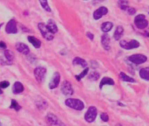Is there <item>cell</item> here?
I'll use <instances>...</instances> for the list:
<instances>
[{
  "mask_svg": "<svg viewBox=\"0 0 149 126\" xmlns=\"http://www.w3.org/2000/svg\"><path fill=\"white\" fill-rule=\"evenodd\" d=\"M134 24L136 27L140 29H143L148 25V22L145 19L144 15H139L134 19Z\"/></svg>",
  "mask_w": 149,
  "mask_h": 126,
  "instance_id": "3",
  "label": "cell"
},
{
  "mask_svg": "<svg viewBox=\"0 0 149 126\" xmlns=\"http://www.w3.org/2000/svg\"><path fill=\"white\" fill-rule=\"evenodd\" d=\"M123 33V28L122 26H119L117 28L114 34V38L116 40H118L122 37V35Z\"/></svg>",
  "mask_w": 149,
  "mask_h": 126,
  "instance_id": "19",
  "label": "cell"
},
{
  "mask_svg": "<svg viewBox=\"0 0 149 126\" xmlns=\"http://www.w3.org/2000/svg\"><path fill=\"white\" fill-rule=\"evenodd\" d=\"M120 45L122 48L130 50L138 48L140 46V43L136 40H131L130 42H127L125 40H123L120 41Z\"/></svg>",
  "mask_w": 149,
  "mask_h": 126,
  "instance_id": "4",
  "label": "cell"
},
{
  "mask_svg": "<svg viewBox=\"0 0 149 126\" xmlns=\"http://www.w3.org/2000/svg\"><path fill=\"white\" fill-rule=\"evenodd\" d=\"M120 77L121 79L124 81L129 82H135L134 79L130 77V76H128L127 74H125L123 72H121L120 73Z\"/></svg>",
  "mask_w": 149,
  "mask_h": 126,
  "instance_id": "23",
  "label": "cell"
},
{
  "mask_svg": "<svg viewBox=\"0 0 149 126\" xmlns=\"http://www.w3.org/2000/svg\"><path fill=\"white\" fill-rule=\"evenodd\" d=\"M65 104L68 107L77 111H81L84 108V104L83 102L76 99H68L65 101Z\"/></svg>",
  "mask_w": 149,
  "mask_h": 126,
  "instance_id": "1",
  "label": "cell"
},
{
  "mask_svg": "<svg viewBox=\"0 0 149 126\" xmlns=\"http://www.w3.org/2000/svg\"><path fill=\"white\" fill-rule=\"evenodd\" d=\"M127 11L130 15H134L136 13V10L134 8H128Z\"/></svg>",
  "mask_w": 149,
  "mask_h": 126,
  "instance_id": "32",
  "label": "cell"
},
{
  "mask_svg": "<svg viewBox=\"0 0 149 126\" xmlns=\"http://www.w3.org/2000/svg\"><path fill=\"white\" fill-rule=\"evenodd\" d=\"M28 40L36 48H39L41 46V42L37 38L33 36H29L28 37Z\"/></svg>",
  "mask_w": 149,
  "mask_h": 126,
  "instance_id": "16",
  "label": "cell"
},
{
  "mask_svg": "<svg viewBox=\"0 0 149 126\" xmlns=\"http://www.w3.org/2000/svg\"><path fill=\"white\" fill-rule=\"evenodd\" d=\"M140 76L142 79L149 81V67L142 68L140 71Z\"/></svg>",
  "mask_w": 149,
  "mask_h": 126,
  "instance_id": "17",
  "label": "cell"
},
{
  "mask_svg": "<svg viewBox=\"0 0 149 126\" xmlns=\"http://www.w3.org/2000/svg\"><path fill=\"white\" fill-rule=\"evenodd\" d=\"M113 24L111 22H104L101 26L102 30L104 32H108L111 31L113 28Z\"/></svg>",
  "mask_w": 149,
  "mask_h": 126,
  "instance_id": "22",
  "label": "cell"
},
{
  "mask_svg": "<svg viewBox=\"0 0 149 126\" xmlns=\"http://www.w3.org/2000/svg\"><path fill=\"white\" fill-rule=\"evenodd\" d=\"M108 12L107 8L105 7H101L97 9V10L94 13V18L95 20H98L102 18V17L105 15Z\"/></svg>",
  "mask_w": 149,
  "mask_h": 126,
  "instance_id": "12",
  "label": "cell"
},
{
  "mask_svg": "<svg viewBox=\"0 0 149 126\" xmlns=\"http://www.w3.org/2000/svg\"><path fill=\"white\" fill-rule=\"evenodd\" d=\"M24 86L21 82H16L13 87V91L14 94H18L22 93L24 91Z\"/></svg>",
  "mask_w": 149,
  "mask_h": 126,
  "instance_id": "15",
  "label": "cell"
},
{
  "mask_svg": "<svg viewBox=\"0 0 149 126\" xmlns=\"http://www.w3.org/2000/svg\"><path fill=\"white\" fill-rule=\"evenodd\" d=\"M102 43L105 49H110V38L107 34H105L102 37Z\"/></svg>",
  "mask_w": 149,
  "mask_h": 126,
  "instance_id": "14",
  "label": "cell"
},
{
  "mask_svg": "<svg viewBox=\"0 0 149 126\" xmlns=\"http://www.w3.org/2000/svg\"><path fill=\"white\" fill-rule=\"evenodd\" d=\"M4 53H5V57L6 58V59H8V61H11L14 59V54L13 52L9 51V50H5Z\"/></svg>",
  "mask_w": 149,
  "mask_h": 126,
  "instance_id": "26",
  "label": "cell"
},
{
  "mask_svg": "<svg viewBox=\"0 0 149 126\" xmlns=\"http://www.w3.org/2000/svg\"><path fill=\"white\" fill-rule=\"evenodd\" d=\"M16 49L24 54H28L30 52L29 47L22 43H17L16 45Z\"/></svg>",
  "mask_w": 149,
  "mask_h": 126,
  "instance_id": "13",
  "label": "cell"
},
{
  "mask_svg": "<svg viewBox=\"0 0 149 126\" xmlns=\"http://www.w3.org/2000/svg\"><path fill=\"white\" fill-rule=\"evenodd\" d=\"M60 81V74L58 72H56L53 74L52 79L49 84V88L51 89H53L56 88Z\"/></svg>",
  "mask_w": 149,
  "mask_h": 126,
  "instance_id": "10",
  "label": "cell"
},
{
  "mask_svg": "<svg viewBox=\"0 0 149 126\" xmlns=\"http://www.w3.org/2000/svg\"><path fill=\"white\" fill-rule=\"evenodd\" d=\"M114 84V82L112 79L109 77H104L103 78L100 83L99 87L100 89L102 88V87L105 85H113Z\"/></svg>",
  "mask_w": 149,
  "mask_h": 126,
  "instance_id": "18",
  "label": "cell"
},
{
  "mask_svg": "<svg viewBox=\"0 0 149 126\" xmlns=\"http://www.w3.org/2000/svg\"><path fill=\"white\" fill-rule=\"evenodd\" d=\"M6 31L8 34H15L17 31L16 22L15 20H11L9 21L6 26Z\"/></svg>",
  "mask_w": 149,
  "mask_h": 126,
  "instance_id": "9",
  "label": "cell"
},
{
  "mask_svg": "<svg viewBox=\"0 0 149 126\" xmlns=\"http://www.w3.org/2000/svg\"><path fill=\"white\" fill-rule=\"evenodd\" d=\"M38 28L45 39L48 40H52L54 38L53 33L48 29L46 25H45L43 23H40L38 25Z\"/></svg>",
  "mask_w": 149,
  "mask_h": 126,
  "instance_id": "2",
  "label": "cell"
},
{
  "mask_svg": "<svg viewBox=\"0 0 149 126\" xmlns=\"http://www.w3.org/2000/svg\"><path fill=\"white\" fill-rule=\"evenodd\" d=\"M47 26L48 28V29L50 30L53 34L57 33V31H58V28L57 27V25H56L55 22H54L52 20H49L48 22Z\"/></svg>",
  "mask_w": 149,
  "mask_h": 126,
  "instance_id": "20",
  "label": "cell"
},
{
  "mask_svg": "<svg viewBox=\"0 0 149 126\" xmlns=\"http://www.w3.org/2000/svg\"><path fill=\"white\" fill-rule=\"evenodd\" d=\"M74 65H81L82 67H86L87 66V62L82 58L80 57H76L73 61Z\"/></svg>",
  "mask_w": 149,
  "mask_h": 126,
  "instance_id": "21",
  "label": "cell"
},
{
  "mask_svg": "<svg viewBox=\"0 0 149 126\" xmlns=\"http://www.w3.org/2000/svg\"><path fill=\"white\" fill-rule=\"evenodd\" d=\"M46 74V69L42 67H38L34 70V76L38 82H42Z\"/></svg>",
  "mask_w": 149,
  "mask_h": 126,
  "instance_id": "6",
  "label": "cell"
},
{
  "mask_svg": "<svg viewBox=\"0 0 149 126\" xmlns=\"http://www.w3.org/2000/svg\"><path fill=\"white\" fill-rule=\"evenodd\" d=\"M88 71H89V68H86V69H85V70L82 71V72H81L80 74L75 76V77H76V79H77V81H80L81 79H82L83 77H84V76L87 74Z\"/></svg>",
  "mask_w": 149,
  "mask_h": 126,
  "instance_id": "27",
  "label": "cell"
},
{
  "mask_svg": "<svg viewBox=\"0 0 149 126\" xmlns=\"http://www.w3.org/2000/svg\"><path fill=\"white\" fill-rule=\"evenodd\" d=\"M39 2L42 5V6L45 9V11H48V12H51V8L49 6L48 4V2L47 0H39Z\"/></svg>",
  "mask_w": 149,
  "mask_h": 126,
  "instance_id": "25",
  "label": "cell"
},
{
  "mask_svg": "<svg viewBox=\"0 0 149 126\" xmlns=\"http://www.w3.org/2000/svg\"><path fill=\"white\" fill-rule=\"evenodd\" d=\"M10 108L15 109L16 111H19L22 108V107L18 104V103L16 100H11V104L10 105Z\"/></svg>",
  "mask_w": 149,
  "mask_h": 126,
  "instance_id": "24",
  "label": "cell"
},
{
  "mask_svg": "<svg viewBox=\"0 0 149 126\" xmlns=\"http://www.w3.org/2000/svg\"><path fill=\"white\" fill-rule=\"evenodd\" d=\"M3 93V91H2V90L0 89V94H2Z\"/></svg>",
  "mask_w": 149,
  "mask_h": 126,
  "instance_id": "35",
  "label": "cell"
},
{
  "mask_svg": "<svg viewBox=\"0 0 149 126\" xmlns=\"http://www.w3.org/2000/svg\"><path fill=\"white\" fill-rule=\"evenodd\" d=\"M7 47V45L5 43L3 42H0V48L2 49H6Z\"/></svg>",
  "mask_w": 149,
  "mask_h": 126,
  "instance_id": "33",
  "label": "cell"
},
{
  "mask_svg": "<svg viewBox=\"0 0 149 126\" xmlns=\"http://www.w3.org/2000/svg\"><path fill=\"white\" fill-rule=\"evenodd\" d=\"M99 76H100V75L97 72H93V73H91V74H90L89 79L94 80V81H95L99 78Z\"/></svg>",
  "mask_w": 149,
  "mask_h": 126,
  "instance_id": "29",
  "label": "cell"
},
{
  "mask_svg": "<svg viewBox=\"0 0 149 126\" xmlns=\"http://www.w3.org/2000/svg\"><path fill=\"white\" fill-rule=\"evenodd\" d=\"M61 91L65 95H71L74 93L71 84L67 81H65L63 82L61 86Z\"/></svg>",
  "mask_w": 149,
  "mask_h": 126,
  "instance_id": "8",
  "label": "cell"
},
{
  "mask_svg": "<svg viewBox=\"0 0 149 126\" xmlns=\"http://www.w3.org/2000/svg\"><path fill=\"white\" fill-rule=\"evenodd\" d=\"M97 116V109L95 107H90L85 115V120L91 123L95 120Z\"/></svg>",
  "mask_w": 149,
  "mask_h": 126,
  "instance_id": "5",
  "label": "cell"
},
{
  "mask_svg": "<svg viewBox=\"0 0 149 126\" xmlns=\"http://www.w3.org/2000/svg\"><path fill=\"white\" fill-rule=\"evenodd\" d=\"M9 85H10V83L7 81H3L0 82V88L3 89L8 88Z\"/></svg>",
  "mask_w": 149,
  "mask_h": 126,
  "instance_id": "30",
  "label": "cell"
},
{
  "mask_svg": "<svg viewBox=\"0 0 149 126\" xmlns=\"http://www.w3.org/2000/svg\"><path fill=\"white\" fill-rule=\"evenodd\" d=\"M129 60L133 63L136 65H140L145 62L147 61V57L143 54H137L130 56L129 58Z\"/></svg>",
  "mask_w": 149,
  "mask_h": 126,
  "instance_id": "7",
  "label": "cell"
},
{
  "mask_svg": "<svg viewBox=\"0 0 149 126\" xmlns=\"http://www.w3.org/2000/svg\"><path fill=\"white\" fill-rule=\"evenodd\" d=\"M101 119L103 120V121H104V122H107L108 120H109V117H108V116L106 114V113H102V114H101Z\"/></svg>",
  "mask_w": 149,
  "mask_h": 126,
  "instance_id": "31",
  "label": "cell"
},
{
  "mask_svg": "<svg viewBox=\"0 0 149 126\" xmlns=\"http://www.w3.org/2000/svg\"><path fill=\"white\" fill-rule=\"evenodd\" d=\"M47 122L51 125H61L62 123L54 114L49 113L47 116Z\"/></svg>",
  "mask_w": 149,
  "mask_h": 126,
  "instance_id": "11",
  "label": "cell"
},
{
  "mask_svg": "<svg viewBox=\"0 0 149 126\" xmlns=\"http://www.w3.org/2000/svg\"><path fill=\"white\" fill-rule=\"evenodd\" d=\"M86 36H87V37H88L90 39H91V40H93V39H94V36H93V34H92L91 33H90V32L87 33Z\"/></svg>",
  "mask_w": 149,
  "mask_h": 126,
  "instance_id": "34",
  "label": "cell"
},
{
  "mask_svg": "<svg viewBox=\"0 0 149 126\" xmlns=\"http://www.w3.org/2000/svg\"><path fill=\"white\" fill-rule=\"evenodd\" d=\"M119 6L122 10H126L128 8V2L126 0H119Z\"/></svg>",
  "mask_w": 149,
  "mask_h": 126,
  "instance_id": "28",
  "label": "cell"
}]
</instances>
